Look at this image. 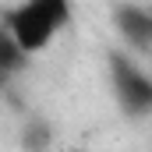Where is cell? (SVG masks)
<instances>
[{"label": "cell", "mask_w": 152, "mask_h": 152, "mask_svg": "<svg viewBox=\"0 0 152 152\" xmlns=\"http://www.w3.org/2000/svg\"><path fill=\"white\" fill-rule=\"evenodd\" d=\"M71 21V4L64 0H25L4 11V28L14 39V46L21 50V57H36L42 50L53 46V39L60 36V28H67Z\"/></svg>", "instance_id": "obj_1"}, {"label": "cell", "mask_w": 152, "mask_h": 152, "mask_svg": "<svg viewBox=\"0 0 152 152\" xmlns=\"http://www.w3.org/2000/svg\"><path fill=\"white\" fill-rule=\"evenodd\" d=\"M110 18H113L120 42L131 53L152 57V7L149 4H117L110 11Z\"/></svg>", "instance_id": "obj_3"}, {"label": "cell", "mask_w": 152, "mask_h": 152, "mask_svg": "<svg viewBox=\"0 0 152 152\" xmlns=\"http://www.w3.org/2000/svg\"><path fill=\"white\" fill-rule=\"evenodd\" d=\"M110 88L127 117H149L152 113V75L127 53H110Z\"/></svg>", "instance_id": "obj_2"}, {"label": "cell", "mask_w": 152, "mask_h": 152, "mask_svg": "<svg viewBox=\"0 0 152 152\" xmlns=\"http://www.w3.org/2000/svg\"><path fill=\"white\" fill-rule=\"evenodd\" d=\"M21 149L25 152H50L53 149V127H50V120L32 117V120L25 124V131H21Z\"/></svg>", "instance_id": "obj_4"}, {"label": "cell", "mask_w": 152, "mask_h": 152, "mask_svg": "<svg viewBox=\"0 0 152 152\" xmlns=\"http://www.w3.org/2000/svg\"><path fill=\"white\" fill-rule=\"evenodd\" d=\"M21 64H25L21 50L14 46V39L7 36V28L0 25V75H11V71H18Z\"/></svg>", "instance_id": "obj_5"}, {"label": "cell", "mask_w": 152, "mask_h": 152, "mask_svg": "<svg viewBox=\"0 0 152 152\" xmlns=\"http://www.w3.org/2000/svg\"><path fill=\"white\" fill-rule=\"evenodd\" d=\"M64 152H81V149H64Z\"/></svg>", "instance_id": "obj_6"}]
</instances>
